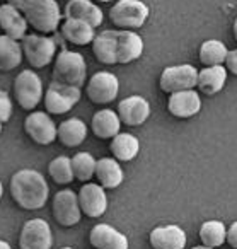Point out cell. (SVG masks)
I'll list each match as a JSON object with an SVG mask.
<instances>
[{"label": "cell", "mask_w": 237, "mask_h": 249, "mask_svg": "<svg viewBox=\"0 0 237 249\" xmlns=\"http://www.w3.org/2000/svg\"><path fill=\"white\" fill-rule=\"evenodd\" d=\"M29 0H7V4L12 5V7H16L18 11H22L24 9V5L28 4Z\"/></svg>", "instance_id": "cell-36"}, {"label": "cell", "mask_w": 237, "mask_h": 249, "mask_svg": "<svg viewBox=\"0 0 237 249\" xmlns=\"http://www.w3.org/2000/svg\"><path fill=\"white\" fill-rule=\"evenodd\" d=\"M234 38H236V41H237V19L234 21Z\"/></svg>", "instance_id": "cell-38"}, {"label": "cell", "mask_w": 237, "mask_h": 249, "mask_svg": "<svg viewBox=\"0 0 237 249\" xmlns=\"http://www.w3.org/2000/svg\"><path fill=\"white\" fill-rule=\"evenodd\" d=\"M225 242L230 246L232 249H237V220L227 229V235H225Z\"/></svg>", "instance_id": "cell-35"}, {"label": "cell", "mask_w": 237, "mask_h": 249, "mask_svg": "<svg viewBox=\"0 0 237 249\" xmlns=\"http://www.w3.org/2000/svg\"><path fill=\"white\" fill-rule=\"evenodd\" d=\"M14 97L26 111H33L43 99V82L35 70H22L14 80Z\"/></svg>", "instance_id": "cell-6"}, {"label": "cell", "mask_w": 237, "mask_h": 249, "mask_svg": "<svg viewBox=\"0 0 237 249\" xmlns=\"http://www.w3.org/2000/svg\"><path fill=\"white\" fill-rule=\"evenodd\" d=\"M53 234L48 222L43 218H31L22 225L19 235L21 249H52Z\"/></svg>", "instance_id": "cell-10"}, {"label": "cell", "mask_w": 237, "mask_h": 249, "mask_svg": "<svg viewBox=\"0 0 237 249\" xmlns=\"http://www.w3.org/2000/svg\"><path fill=\"white\" fill-rule=\"evenodd\" d=\"M201 109V99L195 89L179 90V92L169 94L167 99V111L174 118L179 120H188L200 113Z\"/></svg>", "instance_id": "cell-15"}, {"label": "cell", "mask_w": 237, "mask_h": 249, "mask_svg": "<svg viewBox=\"0 0 237 249\" xmlns=\"http://www.w3.org/2000/svg\"><path fill=\"white\" fill-rule=\"evenodd\" d=\"M11 195L24 210H39L48 200V184L35 169H21L11 179Z\"/></svg>", "instance_id": "cell-1"}, {"label": "cell", "mask_w": 237, "mask_h": 249, "mask_svg": "<svg viewBox=\"0 0 237 249\" xmlns=\"http://www.w3.org/2000/svg\"><path fill=\"white\" fill-rule=\"evenodd\" d=\"M22 56H26L33 69H45L55 58L56 46L52 38L39 35H26L21 39Z\"/></svg>", "instance_id": "cell-5"}, {"label": "cell", "mask_w": 237, "mask_h": 249, "mask_svg": "<svg viewBox=\"0 0 237 249\" xmlns=\"http://www.w3.org/2000/svg\"><path fill=\"white\" fill-rule=\"evenodd\" d=\"M91 128H92V133L97 139L108 140L120 133L121 121L113 109H101L92 116Z\"/></svg>", "instance_id": "cell-25"}, {"label": "cell", "mask_w": 237, "mask_h": 249, "mask_svg": "<svg viewBox=\"0 0 237 249\" xmlns=\"http://www.w3.org/2000/svg\"><path fill=\"white\" fill-rule=\"evenodd\" d=\"M62 249H72V248H62Z\"/></svg>", "instance_id": "cell-43"}, {"label": "cell", "mask_w": 237, "mask_h": 249, "mask_svg": "<svg viewBox=\"0 0 237 249\" xmlns=\"http://www.w3.org/2000/svg\"><path fill=\"white\" fill-rule=\"evenodd\" d=\"M227 72H230L232 75H237V50H229L225 56V62H223Z\"/></svg>", "instance_id": "cell-34"}, {"label": "cell", "mask_w": 237, "mask_h": 249, "mask_svg": "<svg viewBox=\"0 0 237 249\" xmlns=\"http://www.w3.org/2000/svg\"><path fill=\"white\" fill-rule=\"evenodd\" d=\"M97 2H104V4H108V2H113V0H97Z\"/></svg>", "instance_id": "cell-41"}, {"label": "cell", "mask_w": 237, "mask_h": 249, "mask_svg": "<svg viewBox=\"0 0 237 249\" xmlns=\"http://www.w3.org/2000/svg\"><path fill=\"white\" fill-rule=\"evenodd\" d=\"M96 178L104 190H114L125 179V173L120 162L111 157H103L96 162Z\"/></svg>", "instance_id": "cell-23"}, {"label": "cell", "mask_w": 237, "mask_h": 249, "mask_svg": "<svg viewBox=\"0 0 237 249\" xmlns=\"http://www.w3.org/2000/svg\"><path fill=\"white\" fill-rule=\"evenodd\" d=\"M118 118L127 126H140L150 116V104L142 96L125 97L118 104Z\"/></svg>", "instance_id": "cell-14"}, {"label": "cell", "mask_w": 237, "mask_h": 249, "mask_svg": "<svg viewBox=\"0 0 237 249\" xmlns=\"http://www.w3.org/2000/svg\"><path fill=\"white\" fill-rule=\"evenodd\" d=\"M196 80H198V70L193 65L182 63V65L165 67L159 79V86L165 94H174L179 90L195 89Z\"/></svg>", "instance_id": "cell-7"}, {"label": "cell", "mask_w": 237, "mask_h": 249, "mask_svg": "<svg viewBox=\"0 0 237 249\" xmlns=\"http://www.w3.org/2000/svg\"><path fill=\"white\" fill-rule=\"evenodd\" d=\"M91 45L97 62L103 65H116V29L99 33Z\"/></svg>", "instance_id": "cell-22"}, {"label": "cell", "mask_w": 237, "mask_h": 249, "mask_svg": "<svg viewBox=\"0 0 237 249\" xmlns=\"http://www.w3.org/2000/svg\"><path fill=\"white\" fill-rule=\"evenodd\" d=\"M148 14L150 11L142 0H120L109 9V21L114 28L131 31L142 28L147 22Z\"/></svg>", "instance_id": "cell-4"}, {"label": "cell", "mask_w": 237, "mask_h": 249, "mask_svg": "<svg viewBox=\"0 0 237 249\" xmlns=\"http://www.w3.org/2000/svg\"><path fill=\"white\" fill-rule=\"evenodd\" d=\"M65 16L67 19H77L91 28H99L104 21V14L99 7L91 0H70L65 5Z\"/></svg>", "instance_id": "cell-18"}, {"label": "cell", "mask_w": 237, "mask_h": 249, "mask_svg": "<svg viewBox=\"0 0 237 249\" xmlns=\"http://www.w3.org/2000/svg\"><path fill=\"white\" fill-rule=\"evenodd\" d=\"M60 33L69 43L75 46H86L91 45L96 36L94 28H91L89 24L82 21H77V19H65L60 26Z\"/></svg>", "instance_id": "cell-26"}, {"label": "cell", "mask_w": 237, "mask_h": 249, "mask_svg": "<svg viewBox=\"0 0 237 249\" xmlns=\"http://www.w3.org/2000/svg\"><path fill=\"white\" fill-rule=\"evenodd\" d=\"M24 130L29 139L38 145H50L56 140V126L48 113L35 111L24 120Z\"/></svg>", "instance_id": "cell-12"}, {"label": "cell", "mask_w": 237, "mask_h": 249, "mask_svg": "<svg viewBox=\"0 0 237 249\" xmlns=\"http://www.w3.org/2000/svg\"><path fill=\"white\" fill-rule=\"evenodd\" d=\"M80 207L77 193L72 190H62L53 198V217L62 227H73L80 222Z\"/></svg>", "instance_id": "cell-11"}, {"label": "cell", "mask_w": 237, "mask_h": 249, "mask_svg": "<svg viewBox=\"0 0 237 249\" xmlns=\"http://www.w3.org/2000/svg\"><path fill=\"white\" fill-rule=\"evenodd\" d=\"M56 139L60 140L63 147H79L87 139V126L82 120L79 118H70V120L63 121L56 128Z\"/></svg>", "instance_id": "cell-24"}, {"label": "cell", "mask_w": 237, "mask_h": 249, "mask_svg": "<svg viewBox=\"0 0 237 249\" xmlns=\"http://www.w3.org/2000/svg\"><path fill=\"white\" fill-rule=\"evenodd\" d=\"M87 97L94 104H109L118 97L120 80L111 72H97L89 79L86 87Z\"/></svg>", "instance_id": "cell-9"}, {"label": "cell", "mask_w": 237, "mask_h": 249, "mask_svg": "<svg viewBox=\"0 0 237 249\" xmlns=\"http://www.w3.org/2000/svg\"><path fill=\"white\" fill-rule=\"evenodd\" d=\"M22 62V50L16 39L0 36V72H11Z\"/></svg>", "instance_id": "cell-28"}, {"label": "cell", "mask_w": 237, "mask_h": 249, "mask_svg": "<svg viewBox=\"0 0 237 249\" xmlns=\"http://www.w3.org/2000/svg\"><path fill=\"white\" fill-rule=\"evenodd\" d=\"M87 75V63L84 56L77 52L63 50L58 56H55V69H53V80L65 86L82 87Z\"/></svg>", "instance_id": "cell-3"}, {"label": "cell", "mask_w": 237, "mask_h": 249, "mask_svg": "<svg viewBox=\"0 0 237 249\" xmlns=\"http://www.w3.org/2000/svg\"><path fill=\"white\" fill-rule=\"evenodd\" d=\"M0 133H2V123H0Z\"/></svg>", "instance_id": "cell-42"}, {"label": "cell", "mask_w": 237, "mask_h": 249, "mask_svg": "<svg viewBox=\"0 0 237 249\" xmlns=\"http://www.w3.org/2000/svg\"><path fill=\"white\" fill-rule=\"evenodd\" d=\"M70 162H72L73 178H75V179L84 181V183H87V181L94 176V173H96V162L97 160L87 152L75 154V156L70 159Z\"/></svg>", "instance_id": "cell-31"}, {"label": "cell", "mask_w": 237, "mask_h": 249, "mask_svg": "<svg viewBox=\"0 0 237 249\" xmlns=\"http://www.w3.org/2000/svg\"><path fill=\"white\" fill-rule=\"evenodd\" d=\"M79 207L84 215L91 218H99L108 210V195L101 184L86 183L80 188L79 195Z\"/></svg>", "instance_id": "cell-13"}, {"label": "cell", "mask_w": 237, "mask_h": 249, "mask_svg": "<svg viewBox=\"0 0 237 249\" xmlns=\"http://www.w3.org/2000/svg\"><path fill=\"white\" fill-rule=\"evenodd\" d=\"M227 75H229V72H227L223 65L205 67L203 70H198L196 87L205 96H215L223 89V86L227 82Z\"/></svg>", "instance_id": "cell-21"}, {"label": "cell", "mask_w": 237, "mask_h": 249, "mask_svg": "<svg viewBox=\"0 0 237 249\" xmlns=\"http://www.w3.org/2000/svg\"><path fill=\"white\" fill-rule=\"evenodd\" d=\"M148 241L154 249H184L188 239L179 225H161L150 232Z\"/></svg>", "instance_id": "cell-17"}, {"label": "cell", "mask_w": 237, "mask_h": 249, "mask_svg": "<svg viewBox=\"0 0 237 249\" xmlns=\"http://www.w3.org/2000/svg\"><path fill=\"white\" fill-rule=\"evenodd\" d=\"M0 249H12V248H11V244H9V242L0 241Z\"/></svg>", "instance_id": "cell-37"}, {"label": "cell", "mask_w": 237, "mask_h": 249, "mask_svg": "<svg viewBox=\"0 0 237 249\" xmlns=\"http://www.w3.org/2000/svg\"><path fill=\"white\" fill-rule=\"evenodd\" d=\"M227 227L222 220H206L200 227V239L203 246L208 248H219L225 242Z\"/></svg>", "instance_id": "cell-30"}, {"label": "cell", "mask_w": 237, "mask_h": 249, "mask_svg": "<svg viewBox=\"0 0 237 249\" xmlns=\"http://www.w3.org/2000/svg\"><path fill=\"white\" fill-rule=\"evenodd\" d=\"M144 53V39L135 31L116 29V63L127 65L138 60Z\"/></svg>", "instance_id": "cell-16"}, {"label": "cell", "mask_w": 237, "mask_h": 249, "mask_svg": "<svg viewBox=\"0 0 237 249\" xmlns=\"http://www.w3.org/2000/svg\"><path fill=\"white\" fill-rule=\"evenodd\" d=\"M89 241L96 249H128L127 235L108 224L94 225L89 234Z\"/></svg>", "instance_id": "cell-19"}, {"label": "cell", "mask_w": 237, "mask_h": 249, "mask_svg": "<svg viewBox=\"0 0 237 249\" xmlns=\"http://www.w3.org/2000/svg\"><path fill=\"white\" fill-rule=\"evenodd\" d=\"M48 173L56 184H69L75 179L72 171V162H70L69 157H63V156L56 157V159H53L50 162Z\"/></svg>", "instance_id": "cell-32"}, {"label": "cell", "mask_w": 237, "mask_h": 249, "mask_svg": "<svg viewBox=\"0 0 237 249\" xmlns=\"http://www.w3.org/2000/svg\"><path fill=\"white\" fill-rule=\"evenodd\" d=\"M193 249H215V248H208V246H195V248H193Z\"/></svg>", "instance_id": "cell-39"}, {"label": "cell", "mask_w": 237, "mask_h": 249, "mask_svg": "<svg viewBox=\"0 0 237 249\" xmlns=\"http://www.w3.org/2000/svg\"><path fill=\"white\" fill-rule=\"evenodd\" d=\"M227 46L223 45L219 39H206L201 43L200 46V62L203 67H217V65H223L227 56Z\"/></svg>", "instance_id": "cell-29"}, {"label": "cell", "mask_w": 237, "mask_h": 249, "mask_svg": "<svg viewBox=\"0 0 237 249\" xmlns=\"http://www.w3.org/2000/svg\"><path fill=\"white\" fill-rule=\"evenodd\" d=\"M111 152H113L114 159L121 160V162H130L140 152V142L135 135L131 133H118L113 137L109 145Z\"/></svg>", "instance_id": "cell-27"}, {"label": "cell", "mask_w": 237, "mask_h": 249, "mask_svg": "<svg viewBox=\"0 0 237 249\" xmlns=\"http://www.w3.org/2000/svg\"><path fill=\"white\" fill-rule=\"evenodd\" d=\"M0 28L4 29L5 36L16 39V41H21L28 31V22L21 14V11L9 4H4L0 5Z\"/></svg>", "instance_id": "cell-20"}, {"label": "cell", "mask_w": 237, "mask_h": 249, "mask_svg": "<svg viewBox=\"0 0 237 249\" xmlns=\"http://www.w3.org/2000/svg\"><path fill=\"white\" fill-rule=\"evenodd\" d=\"M21 14L28 26L43 35L55 33L62 21V12L55 0H29Z\"/></svg>", "instance_id": "cell-2"}, {"label": "cell", "mask_w": 237, "mask_h": 249, "mask_svg": "<svg viewBox=\"0 0 237 249\" xmlns=\"http://www.w3.org/2000/svg\"><path fill=\"white\" fill-rule=\"evenodd\" d=\"M80 96H82V92H80L79 87L65 86V84L53 80L48 89H46L43 99H45V107L48 113L65 114L79 103Z\"/></svg>", "instance_id": "cell-8"}, {"label": "cell", "mask_w": 237, "mask_h": 249, "mask_svg": "<svg viewBox=\"0 0 237 249\" xmlns=\"http://www.w3.org/2000/svg\"><path fill=\"white\" fill-rule=\"evenodd\" d=\"M2 195H4V184L0 183V198H2Z\"/></svg>", "instance_id": "cell-40"}, {"label": "cell", "mask_w": 237, "mask_h": 249, "mask_svg": "<svg viewBox=\"0 0 237 249\" xmlns=\"http://www.w3.org/2000/svg\"><path fill=\"white\" fill-rule=\"evenodd\" d=\"M12 99L5 90H0V123H7L12 116Z\"/></svg>", "instance_id": "cell-33"}]
</instances>
